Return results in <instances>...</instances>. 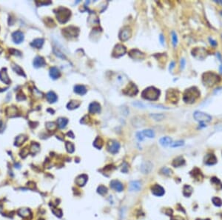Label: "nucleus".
I'll return each mask as SVG.
<instances>
[{"mask_svg": "<svg viewBox=\"0 0 222 220\" xmlns=\"http://www.w3.org/2000/svg\"><path fill=\"white\" fill-rule=\"evenodd\" d=\"M201 93L199 91L197 87H192L189 89H187L185 92L184 93V96H183V100L186 103L188 104H192L195 102L199 97L200 96Z\"/></svg>", "mask_w": 222, "mask_h": 220, "instance_id": "nucleus-1", "label": "nucleus"}, {"mask_svg": "<svg viewBox=\"0 0 222 220\" xmlns=\"http://www.w3.org/2000/svg\"><path fill=\"white\" fill-rule=\"evenodd\" d=\"M221 78L218 74L212 72L204 73L202 75V82L207 87H212L220 82Z\"/></svg>", "mask_w": 222, "mask_h": 220, "instance_id": "nucleus-2", "label": "nucleus"}, {"mask_svg": "<svg viewBox=\"0 0 222 220\" xmlns=\"http://www.w3.org/2000/svg\"><path fill=\"white\" fill-rule=\"evenodd\" d=\"M160 95V91L154 87H149L144 90L142 93V96L144 99L155 101L157 100Z\"/></svg>", "mask_w": 222, "mask_h": 220, "instance_id": "nucleus-3", "label": "nucleus"}, {"mask_svg": "<svg viewBox=\"0 0 222 220\" xmlns=\"http://www.w3.org/2000/svg\"><path fill=\"white\" fill-rule=\"evenodd\" d=\"M71 16V12L68 9L65 8H60L58 9V11L56 13L57 19H58L61 23H65L68 21Z\"/></svg>", "mask_w": 222, "mask_h": 220, "instance_id": "nucleus-4", "label": "nucleus"}, {"mask_svg": "<svg viewBox=\"0 0 222 220\" xmlns=\"http://www.w3.org/2000/svg\"><path fill=\"white\" fill-rule=\"evenodd\" d=\"M193 117L201 124H204V122H210L212 120V116L201 111H195L193 113Z\"/></svg>", "mask_w": 222, "mask_h": 220, "instance_id": "nucleus-5", "label": "nucleus"}, {"mask_svg": "<svg viewBox=\"0 0 222 220\" xmlns=\"http://www.w3.org/2000/svg\"><path fill=\"white\" fill-rule=\"evenodd\" d=\"M123 94L127 95V96H133L138 94V88L136 85L133 83H130L127 85V87L123 90Z\"/></svg>", "mask_w": 222, "mask_h": 220, "instance_id": "nucleus-6", "label": "nucleus"}, {"mask_svg": "<svg viewBox=\"0 0 222 220\" xmlns=\"http://www.w3.org/2000/svg\"><path fill=\"white\" fill-rule=\"evenodd\" d=\"M126 51H127L126 47L124 45H121V44H119V45H115V47H114L113 51L112 53L113 56L115 58L121 57V56L124 55Z\"/></svg>", "mask_w": 222, "mask_h": 220, "instance_id": "nucleus-7", "label": "nucleus"}, {"mask_svg": "<svg viewBox=\"0 0 222 220\" xmlns=\"http://www.w3.org/2000/svg\"><path fill=\"white\" fill-rule=\"evenodd\" d=\"M107 151L110 153H113V154H115L119 152V148H120V144L117 141L115 140H111L107 143Z\"/></svg>", "mask_w": 222, "mask_h": 220, "instance_id": "nucleus-8", "label": "nucleus"}, {"mask_svg": "<svg viewBox=\"0 0 222 220\" xmlns=\"http://www.w3.org/2000/svg\"><path fill=\"white\" fill-rule=\"evenodd\" d=\"M179 99V92L174 91L173 89H170L167 93V100L170 102H177Z\"/></svg>", "mask_w": 222, "mask_h": 220, "instance_id": "nucleus-9", "label": "nucleus"}, {"mask_svg": "<svg viewBox=\"0 0 222 220\" xmlns=\"http://www.w3.org/2000/svg\"><path fill=\"white\" fill-rule=\"evenodd\" d=\"M131 30L129 28H124L119 33V39L122 42L127 41V39H130V37L131 36Z\"/></svg>", "mask_w": 222, "mask_h": 220, "instance_id": "nucleus-10", "label": "nucleus"}, {"mask_svg": "<svg viewBox=\"0 0 222 220\" xmlns=\"http://www.w3.org/2000/svg\"><path fill=\"white\" fill-rule=\"evenodd\" d=\"M129 56L135 60H142L144 58V54L137 49H133L129 52Z\"/></svg>", "mask_w": 222, "mask_h": 220, "instance_id": "nucleus-11", "label": "nucleus"}, {"mask_svg": "<svg viewBox=\"0 0 222 220\" xmlns=\"http://www.w3.org/2000/svg\"><path fill=\"white\" fill-rule=\"evenodd\" d=\"M153 169V164L151 162H144L141 165V171L144 174L150 173Z\"/></svg>", "mask_w": 222, "mask_h": 220, "instance_id": "nucleus-12", "label": "nucleus"}, {"mask_svg": "<svg viewBox=\"0 0 222 220\" xmlns=\"http://www.w3.org/2000/svg\"><path fill=\"white\" fill-rule=\"evenodd\" d=\"M152 190V193L156 197H162L164 194L165 191H164V189L162 188V186L159 185H155L152 187L151 188Z\"/></svg>", "mask_w": 222, "mask_h": 220, "instance_id": "nucleus-13", "label": "nucleus"}, {"mask_svg": "<svg viewBox=\"0 0 222 220\" xmlns=\"http://www.w3.org/2000/svg\"><path fill=\"white\" fill-rule=\"evenodd\" d=\"M110 188L113 189V190H116L118 192H122L124 190V186L122 184V182L119 181V180H112L110 182Z\"/></svg>", "mask_w": 222, "mask_h": 220, "instance_id": "nucleus-14", "label": "nucleus"}, {"mask_svg": "<svg viewBox=\"0 0 222 220\" xmlns=\"http://www.w3.org/2000/svg\"><path fill=\"white\" fill-rule=\"evenodd\" d=\"M88 110L90 113H99L101 112V105L99 103L93 102L90 104Z\"/></svg>", "mask_w": 222, "mask_h": 220, "instance_id": "nucleus-15", "label": "nucleus"}, {"mask_svg": "<svg viewBox=\"0 0 222 220\" xmlns=\"http://www.w3.org/2000/svg\"><path fill=\"white\" fill-rule=\"evenodd\" d=\"M12 39L14 42L16 44H19L23 42L24 40V34L21 31H16L12 34Z\"/></svg>", "mask_w": 222, "mask_h": 220, "instance_id": "nucleus-16", "label": "nucleus"}, {"mask_svg": "<svg viewBox=\"0 0 222 220\" xmlns=\"http://www.w3.org/2000/svg\"><path fill=\"white\" fill-rule=\"evenodd\" d=\"M87 179H88V177H87V175L82 174L76 179V184L78 186L82 187L87 183Z\"/></svg>", "mask_w": 222, "mask_h": 220, "instance_id": "nucleus-17", "label": "nucleus"}, {"mask_svg": "<svg viewBox=\"0 0 222 220\" xmlns=\"http://www.w3.org/2000/svg\"><path fill=\"white\" fill-rule=\"evenodd\" d=\"M50 76L53 79H56L60 77L61 73L56 67H53L50 69Z\"/></svg>", "mask_w": 222, "mask_h": 220, "instance_id": "nucleus-18", "label": "nucleus"}, {"mask_svg": "<svg viewBox=\"0 0 222 220\" xmlns=\"http://www.w3.org/2000/svg\"><path fill=\"white\" fill-rule=\"evenodd\" d=\"M142 188V184L139 181H133L130 184V191H139Z\"/></svg>", "mask_w": 222, "mask_h": 220, "instance_id": "nucleus-19", "label": "nucleus"}, {"mask_svg": "<svg viewBox=\"0 0 222 220\" xmlns=\"http://www.w3.org/2000/svg\"><path fill=\"white\" fill-rule=\"evenodd\" d=\"M45 59H43L42 57H41V56H36V57L34 59V65L35 67H43V66L45 65Z\"/></svg>", "mask_w": 222, "mask_h": 220, "instance_id": "nucleus-20", "label": "nucleus"}, {"mask_svg": "<svg viewBox=\"0 0 222 220\" xmlns=\"http://www.w3.org/2000/svg\"><path fill=\"white\" fill-rule=\"evenodd\" d=\"M74 92L79 95H85L87 93L86 87L82 85H77L74 87Z\"/></svg>", "mask_w": 222, "mask_h": 220, "instance_id": "nucleus-21", "label": "nucleus"}, {"mask_svg": "<svg viewBox=\"0 0 222 220\" xmlns=\"http://www.w3.org/2000/svg\"><path fill=\"white\" fill-rule=\"evenodd\" d=\"M0 79L3 82L6 83V84H10V80L9 79L8 74L6 72V69H3L2 71H0Z\"/></svg>", "mask_w": 222, "mask_h": 220, "instance_id": "nucleus-22", "label": "nucleus"}, {"mask_svg": "<svg viewBox=\"0 0 222 220\" xmlns=\"http://www.w3.org/2000/svg\"><path fill=\"white\" fill-rule=\"evenodd\" d=\"M216 158L214 154H207L205 157V163L207 165H212L216 163Z\"/></svg>", "mask_w": 222, "mask_h": 220, "instance_id": "nucleus-23", "label": "nucleus"}, {"mask_svg": "<svg viewBox=\"0 0 222 220\" xmlns=\"http://www.w3.org/2000/svg\"><path fill=\"white\" fill-rule=\"evenodd\" d=\"M46 98H47V101L50 103L56 102L57 101V99H58L56 94L54 92H53V91H50V92L47 93V95H46Z\"/></svg>", "mask_w": 222, "mask_h": 220, "instance_id": "nucleus-24", "label": "nucleus"}, {"mask_svg": "<svg viewBox=\"0 0 222 220\" xmlns=\"http://www.w3.org/2000/svg\"><path fill=\"white\" fill-rule=\"evenodd\" d=\"M159 143H160V144L162 145V146L167 147L171 144V143H172V139L170 137H167V136L162 137L161 138L160 140H159Z\"/></svg>", "mask_w": 222, "mask_h": 220, "instance_id": "nucleus-25", "label": "nucleus"}, {"mask_svg": "<svg viewBox=\"0 0 222 220\" xmlns=\"http://www.w3.org/2000/svg\"><path fill=\"white\" fill-rule=\"evenodd\" d=\"M44 44V39H34L33 42H31V46L32 47H35V48H41L42 47Z\"/></svg>", "mask_w": 222, "mask_h": 220, "instance_id": "nucleus-26", "label": "nucleus"}, {"mask_svg": "<svg viewBox=\"0 0 222 220\" xmlns=\"http://www.w3.org/2000/svg\"><path fill=\"white\" fill-rule=\"evenodd\" d=\"M67 123H68V120H67V119H66V118L61 117L57 119V124H58V127L59 128H62V129L66 127Z\"/></svg>", "mask_w": 222, "mask_h": 220, "instance_id": "nucleus-27", "label": "nucleus"}, {"mask_svg": "<svg viewBox=\"0 0 222 220\" xmlns=\"http://www.w3.org/2000/svg\"><path fill=\"white\" fill-rule=\"evenodd\" d=\"M81 102L79 101H76V100H72L70 102L67 104V108L69 110H74L76 108H79V105H80Z\"/></svg>", "mask_w": 222, "mask_h": 220, "instance_id": "nucleus-28", "label": "nucleus"}, {"mask_svg": "<svg viewBox=\"0 0 222 220\" xmlns=\"http://www.w3.org/2000/svg\"><path fill=\"white\" fill-rule=\"evenodd\" d=\"M184 163H185V161L183 158H182L181 156H179V157H177L176 159H175L173 162V165L175 167H180L181 165H184Z\"/></svg>", "mask_w": 222, "mask_h": 220, "instance_id": "nucleus-29", "label": "nucleus"}, {"mask_svg": "<svg viewBox=\"0 0 222 220\" xmlns=\"http://www.w3.org/2000/svg\"><path fill=\"white\" fill-rule=\"evenodd\" d=\"M93 146L96 148L97 149L100 150L103 146V140H102L101 137H97L93 142Z\"/></svg>", "mask_w": 222, "mask_h": 220, "instance_id": "nucleus-30", "label": "nucleus"}, {"mask_svg": "<svg viewBox=\"0 0 222 220\" xmlns=\"http://www.w3.org/2000/svg\"><path fill=\"white\" fill-rule=\"evenodd\" d=\"M142 134L144 135V136H147V137L151 138V139L154 138V136H155V133H154L153 131H152V130L151 129L144 130V131H142Z\"/></svg>", "mask_w": 222, "mask_h": 220, "instance_id": "nucleus-31", "label": "nucleus"}, {"mask_svg": "<svg viewBox=\"0 0 222 220\" xmlns=\"http://www.w3.org/2000/svg\"><path fill=\"white\" fill-rule=\"evenodd\" d=\"M97 193L100 195H105L107 193V188L104 185H100L97 188Z\"/></svg>", "mask_w": 222, "mask_h": 220, "instance_id": "nucleus-32", "label": "nucleus"}, {"mask_svg": "<svg viewBox=\"0 0 222 220\" xmlns=\"http://www.w3.org/2000/svg\"><path fill=\"white\" fill-rule=\"evenodd\" d=\"M65 147H66V149H67L68 153H73V152L74 151V150H75L74 144L72 142H66V144H65Z\"/></svg>", "mask_w": 222, "mask_h": 220, "instance_id": "nucleus-33", "label": "nucleus"}, {"mask_svg": "<svg viewBox=\"0 0 222 220\" xmlns=\"http://www.w3.org/2000/svg\"><path fill=\"white\" fill-rule=\"evenodd\" d=\"M151 117L156 121H161L164 118V115L161 114V113H155V114H151Z\"/></svg>", "mask_w": 222, "mask_h": 220, "instance_id": "nucleus-34", "label": "nucleus"}, {"mask_svg": "<svg viewBox=\"0 0 222 220\" xmlns=\"http://www.w3.org/2000/svg\"><path fill=\"white\" fill-rule=\"evenodd\" d=\"M184 144V141L179 140V141H176V142H175L171 143L170 147H172V148H178V147L183 146Z\"/></svg>", "mask_w": 222, "mask_h": 220, "instance_id": "nucleus-35", "label": "nucleus"}, {"mask_svg": "<svg viewBox=\"0 0 222 220\" xmlns=\"http://www.w3.org/2000/svg\"><path fill=\"white\" fill-rule=\"evenodd\" d=\"M172 40H173V45L174 47H175V46L177 45V44H178V37H177V35H176V34H175L174 31H173L172 32Z\"/></svg>", "mask_w": 222, "mask_h": 220, "instance_id": "nucleus-36", "label": "nucleus"}, {"mask_svg": "<svg viewBox=\"0 0 222 220\" xmlns=\"http://www.w3.org/2000/svg\"><path fill=\"white\" fill-rule=\"evenodd\" d=\"M14 69L15 70V71H16L17 74H20V75H23L24 76H25V75L24 74V72H23V70H22V68H21L18 65H15L14 66Z\"/></svg>", "mask_w": 222, "mask_h": 220, "instance_id": "nucleus-37", "label": "nucleus"}, {"mask_svg": "<svg viewBox=\"0 0 222 220\" xmlns=\"http://www.w3.org/2000/svg\"><path fill=\"white\" fill-rule=\"evenodd\" d=\"M161 172H162V173L164 175H166V176H170V175L171 174V170H170L169 168H163L162 169V170H161Z\"/></svg>", "mask_w": 222, "mask_h": 220, "instance_id": "nucleus-38", "label": "nucleus"}, {"mask_svg": "<svg viewBox=\"0 0 222 220\" xmlns=\"http://www.w3.org/2000/svg\"><path fill=\"white\" fill-rule=\"evenodd\" d=\"M46 127L48 130H54L56 127V124L54 122H47L46 123Z\"/></svg>", "mask_w": 222, "mask_h": 220, "instance_id": "nucleus-39", "label": "nucleus"}, {"mask_svg": "<svg viewBox=\"0 0 222 220\" xmlns=\"http://www.w3.org/2000/svg\"><path fill=\"white\" fill-rule=\"evenodd\" d=\"M212 201H213V203L215 204L216 206H221L222 205L221 200L219 198H213L212 199Z\"/></svg>", "mask_w": 222, "mask_h": 220, "instance_id": "nucleus-40", "label": "nucleus"}, {"mask_svg": "<svg viewBox=\"0 0 222 220\" xmlns=\"http://www.w3.org/2000/svg\"><path fill=\"white\" fill-rule=\"evenodd\" d=\"M133 104L134 106H135V107H138V108H144V104H142V102H133Z\"/></svg>", "mask_w": 222, "mask_h": 220, "instance_id": "nucleus-41", "label": "nucleus"}, {"mask_svg": "<svg viewBox=\"0 0 222 220\" xmlns=\"http://www.w3.org/2000/svg\"><path fill=\"white\" fill-rule=\"evenodd\" d=\"M136 138L139 141H143L144 140V135L142 134V132H139L136 133Z\"/></svg>", "mask_w": 222, "mask_h": 220, "instance_id": "nucleus-42", "label": "nucleus"}, {"mask_svg": "<svg viewBox=\"0 0 222 220\" xmlns=\"http://www.w3.org/2000/svg\"><path fill=\"white\" fill-rule=\"evenodd\" d=\"M181 64V69H183L184 68V67H185V64H186V62H185V59H184V58H182V59H181V62H180Z\"/></svg>", "mask_w": 222, "mask_h": 220, "instance_id": "nucleus-43", "label": "nucleus"}, {"mask_svg": "<svg viewBox=\"0 0 222 220\" xmlns=\"http://www.w3.org/2000/svg\"><path fill=\"white\" fill-rule=\"evenodd\" d=\"M174 67H175V62H172L170 63V67H169V71H170L171 72V71H173V69Z\"/></svg>", "mask_w": 222, "mask_h": 220, "instance_id": "nucleus-44", "label": "nucleus"}, {"mask_svg": "<svg viewBox=\"0 0 222 220\" xmlns=\"http://www.w3.org/2000/svg\"><path fill=\"white\" fill-rule=\"evenodd\" d=\"M159 40H160L161 44H162V45H164V37L163 36V35H162V34H161L160 36H159Z\"/></svg>", "mask_w": 222, "mask_h": 220, "instance_id": "nucleus-45", "label": "nucleus"}, {"mask_svg": "<svg viewBox=\"0 0 222 220\" xmlns=\"http://www.w3.org/2000/svg\"><path fill=\"white\" fill-rule=\"evenodd\" d=\"M210 44H211V45H212L215 46V45H217V43H216V42H215V41H214L213 39H210Z\"/></svg>", "mask_w": 222, "mask_h": 220, "instance_id": "nucleus-46", "label": "nucleus"}, {"mask_svg": "<svg viewBox=\"0 0 222 220\" xmlns=\"http://www.w3.org/2000/svg\"><path fill=\"white\" fill-rule=\"evenodd\" d=\"M219 91H222V87H219V88H218V89L215 90V92H214V94H219Z\"/></svg>", "mask_w": 222, "mask_h": 220, "instance_id": "nucleus-47", "label": "nucleus"}, {"mask_svg": "<svg viewBox=\"0 0 222 220\" xmlns=\"http://www.w3.org/2000/svg\"><path fill=\"white\" fill-rule=\"evenodd\" d=\"M220 71L221 73H222V65L220 66Z\"/></svg>", "mask_w": 222, "mask_h": 220, "instance_id": "nucleus-48", "label": "nucleus"}, {"mask_svg": "<svg viewBox=\"0 0 222 220\" xmlns=\"http://www.w3.org/2000/svg\"><path fill=\"white\" fill-rule=\"evenodd\" d=\"M199 220H203V219H199Z\"/></svg>", "mask_w": 222, "mask_h": 220, "instance_id": "nucleus-49", "label": "nucleus"}]
</instances>
